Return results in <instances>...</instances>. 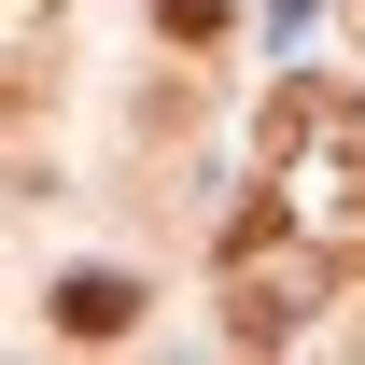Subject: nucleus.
<instances>
[{"mask_svg": "<svg viewBox=\"0 0 365 365\" xmlns=\"http://www.w3.org/2000/svg\"><path fill=\"white\" fill-rule=\"evenodd\" d=\"M253 155H267V211L281 225H309L337 267L365 253V98L351 85H281L267 127H253Z\"/></svg>", "mask_w": 365, "mask_h": 365, "instance_id": "f257e3e1", "label": "nucleus"}, {"mask_svg": "<svg viewBox=\"0 0 365 365\" xmlns=\"http://www.w3.org/2000/svg\"><path fill=\"white\" fill-rule=\"evenodd\" d=\"M337 281H351V267H337L309 225H281L267 197L225 225V323H239V337H295V309H323Z\"/></svg>", "mask_w": 365, "mask_h": 365, "instance_id": "f03ea898", "label": "nucleus"}, {"mask_svg": "<svg viewBox=\"0 0 365 365\" xmlns=\"http://www.w3.org/2000/svg\"><path fill=\"white\" fill-rule=\"evenodd\" d=\"M127 323H140V281L127 267H71V281H56V337L98 351V337H127Z\"/></svg>", "mask_w": 365, "mask_h": 365, "instance_id": "7ed1b4c3", "label": "nucleus"}, {"mask_svg": "<svg viewBox=\"0 0 365 365\" xmlns=\"http://www.w3.org/2000/svg\"><path fill=\"white\" fill-rule=\"evenodd\" d=\"M225 14H239V0H155V29H169L182 56H197V43H225Z\"/></svg>", "mask_w": 365, "mask_h": 365, "instance_id": "20e7f679", "label": "nucleus"}]
</instances>
